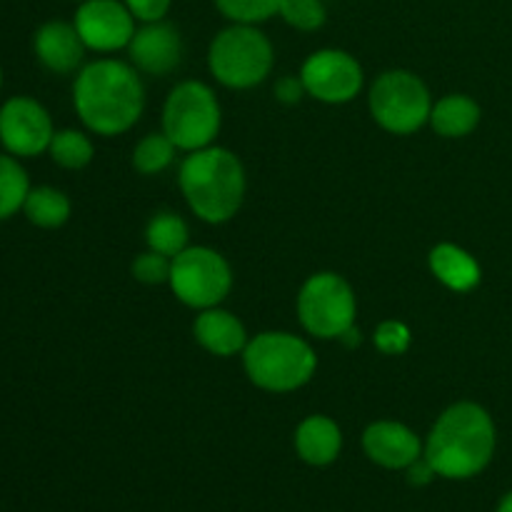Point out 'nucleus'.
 <instances>
[{"label":"nucleus","mask_w":512,"mask_h":512,"mask_svg":"<svg viewBox=\"0 0 512 512\" xmlns=\"http://www.w3.org/2000/svg\"><path fill=\"white\" fill-rule=\"evenodd\" d=\"M73 105L90 133L115 138L128 133L143 115L145 85L125 60L98 58L75 75Z\"/></svg>","instance_id":"1"},{"label":"nucleus","mask_w":512,"mask_h":512,"mask_svg":"<svg viewBox=\"0 0 512 512\" xmlns=\"http://www.w3.org/2000/svg\"><path fill=\"white\" fill-rule=\"evenodd\" d=\"M498 430L478 403H455L438 415L423 443V458L438 478L470 480L493 463Z\"/></svg>","instance_id":"2"},{"label":"nucleus","mask_w":512,"mask_h":512,"mask_svg":"<svg viewBox=\"0 0 512 512\" xmlns=\"http://www.w3.org/2000/svg\"><path fill=\"white\" fill-rule=\"evenodd\" d=\"M178 185L198 220L223 225L243 208L248 178L233 150L208 145L185 155L178 170Z\"/></svg>","instance_id":"3"},{"label":"nucleus","mask_w":512,"mask_h":512,"mask_svg":"<svg viewBox=\"0 0 512 512\" xmlns=\"http://www.w3.org/2000/svg\"><path fill=\"white\" fill-rule=\"evenodd\" d=\"M243 368L250 383L265 393H293L308 385L318 370L313 345L295 333L265 330L248 340Z\"/></svg>","instance_id":"4"},{"label":"nucleus","mask_w":512,"mask_h":512,"mask_svg":"<svg viewBox=\"0 0 512 512\" xmlns=\"http://www.w3.org/2000/svg\"><path fill=\"white\" fill-rule=\"evenodd\" d=\"M273 65L275 48L258 25L233 23L210 40V75L230 90H250L265 83Z\"/></svg>","instance_id":"5"},{"label":"nucleus","mask_w":512,"mask_h":512,"mask_svg":"<svg viewBox=\"0 0 512 512\" xmlns=\"http://www.w3.org/2000/svg\"><path fill=\"white\" fill-rule=\"evenodd\" d=\"M223 125L220 100L203 80H183L168 93L163 105V133L175 148L193 153L215 143Z\"/></svg>","instance_id":"6"},{"label":"nucleus","mask_w":512,"mask_h":512,"mask_svg":"<svg viewBox=\"0 0 512 512\" xmlns=\"http://www.w3.org/2000/svg\"><path fill=\"white\" fill-rule=\"evenodd\" d=\"M368 108L383 130L393 135H413L430 123L433 98L420 75L395 68L385 70L370 85Z\"/></svg>","instance_id":"7"},{"label":"nucleus","mask_w":512,"mask_h":512,"mask_svg":"<svg viewBox=\"0 0 512 512\" xmlns=\"http://www.w3.org/2000/svg\"><path fill=\"white\" fill-rule=\"evenodd\" d=\"M358 300L343 275L313 273L298 293V320L305 333L318 340H340L355 328Z\"/></svg>","instance_id":"8"},{"label":"nucleus","mask_w":512,"mask_h":512,"mask_svg":"<svg viewBox=\"0 0 512 512\" xmlns=\"http://www.w3.org/2000/svg\"><path fill=\"white\" fill-rule=\"evenodd\" d=\"M170 290L193 310L218 308L233 290V268L215 248L188 245L170 265Z\"/></svg>","instance_id":"9"},{"label":"nucleus","mask_w":512,"mask_h":512,"mask_svg":"<svg viewBox=\"0 0 512 512\" xmlns=\"http://www.w3.org/2000/svg\"><path fill=\"white\" fill-rule=\"evenodd\" d=\"M300 80L310 98L328 105L350 103L360 95L365 83L363 65L358 58L340 48L315 50L300 68Z\"/></svg>","instance_id":"10"},{"label":"nucleus","mask_w":512,"mask_h":512,"mask_svg":"<svg viewBox=\"0 0 512 512\" xmlns=\"http://www.w3.org/2000/svg\"><path fill=\"white\" fill-rule=\"evenodd\" d=\"M55 128L50 113L28 95L8 98L0 108V145L15 158H35L50 148Z\"/></svg>","instance_id":"11"},{"label":"nucleus","mask_w":512,"mask_h":512,"mask_svg":"<svg viewBox=\"0 0 512 512\" xmlns=\"http://www.w3.org/2000/svg\"><path fill=\"white\" fill-rule=\"evenodd\" d=\"M135 23L138 20L123 0H83L73 18L85 48L95 53H118L128 48L138 30Z\"/></svg>","instance_id":"12"},{"label":"nucleus","mask_w":512,"mask_h":512,"mask_svg":"<svg viewBox=\"0 0 512 512\" xmlns=\"http://www.w3.org/2000/svg\"><path fill=\"white\" fill-rule=\"evenodd\" d=\"M125 50H128L130 65L138 73L155 75V78L170 75L183 63V38H180V30L168 20L140 25Z\"/></svg>","instance_id":"13"},{"label":"nucleus","mask_w":512,"mask_h":512,"mask_svg":"<svg viewBox=\"0 0 512 512\" xmlns=\"http://www.w3.org/2000/svg\"><path fill=\"white\" fill-rule=\"evenodd\" d=\"M363 450L370 463L383 470H408L423 458V440L398 420H375L363 433Z\"/></svg>","instance_id":"14"},{"label":"nucleus","mask_w":512,"mask_h":512,"mask_svg":"<svg viewBox=\"0 0 512 512\" xmlns=\"http://www.w3.org/2000/svg\"><path fill=\"white\" fill-rule=\"evenodd\" d=\"M33 50L38 63L55 75H68L83 68L85 43L73 23L48 20L33 35Z\"/></svg>","instance_id":"15"},{"label":"nucleus","mask_w":512,"mask_h":512,"mask_svg":"<svg viewBox=\"0 0 512 512\" xmlns=\"http://www.w3.org/2000/svg\"><path fill=\"white\" fill-rule=\"evenodd\" d=\"M193 335L203 350L218 358H233V355H243L245 345H248V330H245L243 320L233 315L230 310L208 308L200 310L198 318L193 323Z\"/></svg>","instance_id":"16"},{"label":"nucleus","mask_w":512,"mask_h":512,"mask_svg":"<svg viewBox=\"0 0 512 512\" xmlns=\"http://www.w3.org/2000/svg\"><path fill=\"white\" fill-rule=\"evenodd\" d=\"M295 453L310 468H328L343 453V430L328 415H308L295 428Z\"/></svg>","instance_id":"17"},{"label":"nucleus","mask_w":512,"mask_h":512,"mask_svg":"<svg viewBox=\"0 0 512 512\" xmlns=\"http://www.w3.org/2000/svg\"><path fill=\"white\" fill-rule=\"evenodd\" d=\"M428 265L435 280L453 293H470L473 288H478L480 278H483L478 260L455 243L435 245L428 255Z\"/></svg>","instance_id":"18"},{"label":"nucleus","mask_w":512,"mask_h":512,"mask_svg":"<svg viewBox=\"0 0 512 512\" xmlns=\"http://www.w3.org/2000/svg\"><path fill=\"white\" fill-rule=\"evenodd\" d=\"M480 105L470 95L450 93L443 95L430 110V125L440 138L458 140L473 133L480 125Z\"/></svg>","instance_id":"19"},{"label":"nucleus","mask_w":512,"mask_h":512,"mask_svg":"<svg viewBox=\"0 0 512 512\" xmlns=\"http://www.w3.org/2000/svg\"><path fill=\"white\" fill-rule=\"evenodd\" d=\"M70 200L63 190L50 188V185H40V188H30L28 198H25L23 213L35 228L55 230L60 225L68 223L70 218Z\"/></svg>","instance_id":"20"},{"label":"nucleus","mask_w":512,"mask_h":512,"mask_svg":"<svg viewBox=\"0 0 512 512\" xmlns=\"http://www.w3.org/2000/svg\"><path fill=\"white\" fill-rule=\"evenodd\" d=\"M188 240V223H185L178 213H173V210L155 213L153 218H150L148 228H145V243H148V250H155V253L165 255V258L170 260L188 248Z\"/></svg>","instance_id":"21"},{"label":"nucleus","mask_w":512,"mask_h":512,"mask_svg":"<svg viewBox=\"0 0 512 512\" xmlns=\"http://www.w3.org/2000/svg\"><path fill=\"white\" fill-rule=\"evenodd\" d=\"M30 193V180L18 158L10 153H0V220L13 218L23 210L25 198Z\"/></svg>","instance_id":"22"},{"label":"nucleus","mask_w":512,"mask_h":512,"mask_svg":"<svg viewBox=\"0 0 512 512\" xmlns=\"http://www.w3.org/2000/svg\"><path fill=\"white\" fill-rule=\"evenodd\" d=\"M48 153L50 158H53V163L60 165V168L83 170L85 165H90V160H93L95 148H93V140H90L83 130L65 128V130H55Z\"/></svg>","instance_id":"23"},{"label":"nucleus","mask_w":512,"mask_h":512,"mask_svg":"<svg viewBox=\"0 0 512 512\" xmlns=\"http://www.w3.org/2000/svg\"><path fill=\"white\" fill-rule=\"evenodd\" d=\"M175 155H178V148H175V143L168 135L148 133L133 148V168L140 175H148L150 178V175L165 173L175 163Z\"/></svg>","instance_id":"24"},{"label":"nucleus","mask_w":512,"mask_h":512,"mask_svg":"<svg viewBox=\"0 0 512 512\" xmlns=\"http://www.w3.org/2000/svg\"><path fill=\"white\" fill-rule=\"evenodd\" d=\"M213 3L230 23L260 25L280 13L283 0H213Z\"/></svg>","instance_id":"25"},{"label":"nucleus","mask_w":512,"mask_h":512,"mask_svg":"<svg viewBox=\"0 0 512 512\" xmlns=\"http://www.w3.org/2000/svg\"><path fill=\"white\" fill-rule=\"evenodd\" d=\"M278 15L290 28L303 30V33L320 30L328 20V10H325L323 0H283Z\"/></svg>","instance_id":"26"},{"label":"nucleus","mask_w":512,"mask_h":512,"mask_svg":"<svg viewBox=\"0 0 512 512\" xmlns=\"http://www.w3.org/2000/svg\"><path fill=\"white\" fill-rule=\"evenodd\" d=\"M170 265L173 260L155 250H145L130 263V275L143 285H163L170 280Z\"/></svg>","instance_id":"27"},{"label":"nucleus","mask_w":512,"mask_h":512,"mask_svg":"<svg viewBox=\"0 0 512 512\" xmlns=\"http://www.w3.org/2000/svg\"><path fill=\"white\" fill-rule=\"evenodd\" d=\"M375 348L383 355H405L413 343V333L400 320H383L373 333Z\"/></svg>","instance_id":"28"},{"label":"nucleus","mask_w":512,"mask_h":512,"mask_svg":"<svg viewBox=\"0 0 512 512\" xmlns=\"http://www.w3.org/2000/svg\"><path fill=\"white\" fill-rule=\"evenodd\" d=\"M123 3L128 5L138 23H155V20H165L173 0H123Z\"/></svg>","instance_id":"29"},{"label":"nucleus","mask_w":512,"mask_h":512,"mask_svg":"<svg viewBox=\"0 0 512 512\" xmlns=\"http://www.w3.org/2000/svg\"><path fill=\"white\" fill-rule=\"evenodd\" d=\"M303 95H308V93H305L300 75H283V78L275 83V98H278L280 103L295 105L303 100Z\"/></svg>","instance_id":"30"},{"label":"nucleus","mask_w":512,"mask_h":512,"mask_svg":"<svg viewBox=\"0 0 512 512\" xmlns=\"http://www.w3.org/2000/svg\"><path fill=\"white\" fill-rule=\"evenodd\" d=\"M405 473H408V483L410 485H418V488H423V485L433 483V480L438 478V475H435V470L430 468L428 460H425V458H420L418 463L410 465V468L405 470Z\"/></svg>","instance_id":"31"},{"label":"nucleus","mask_w":512,"mask_h":512,"mask_svg":"<svg viewBox=\"0 0 512 512\" xmlns=\"http://www.w3.org/2000/svg\"><path fill=\"white\" fill-rule=\"evenodd\" d=\"M495 512H512V490L510 493H505L503 498H500L498 508H495Z\"/></svg>","instance_id":"32"},{"label":"nucleus","mask_w":512,"mask_h":512,"mask_svg":"<svg viewBox=\"0 0 512 512\" xmlns=\"http://www.w3.org/2000/svg\"><path fill=\"white\" fill-rule=\"evenodd\" d=\"M0 88H3V68H0Z\"/></svg>","instance_id":"33"},{"label":"nucleus","mask_w":512,"mask_h":512,"mask_svg":"<svg viewBox=\"0 0 512 512\" xmlns=\"http://www.w3.org/2000/svg\"><path fill=\"white\" fill-rule=\"evenodd\" d=\"M80 3H83V0H80Z\"/></svg>","instance_id":"34"}]
</instances>
